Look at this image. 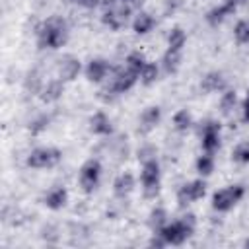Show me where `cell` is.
<instances>
[{
    "mask_svg": "<svg viewBox=\"0 0 249 249\" xmlns=\"http://www.w3.org/2000/svg\"><path fill=\"white\" fill-rule=\"evenodd\" d=\"M70 29L64 18L49 16L35 29V41L41 51H58L68 43Z\"/></svg>",
    "mask_w": 249,
    "mask_h": 249,
    "instance_id": "1",
    "label": "cell"
},
{
    "mask_svg": "<svg viewBox=\"0 0 249 249\" xmlns=\"http://www.w3.org/2000/svg\"><path fill=\"white\" fill-rule=\"evenodd\" d=\"M195 231H196V216L189 212V214H183V216L177 218V220L167 222V224L161 228V231H158V233L165 239L167 245L179 247V245L187 243V241L193 237Z\"/></svg>",
    "mask_w": 249,
    "mask_h": 249,
    "instance_id": "2",
    "label": "cell"
},
{
    "mask_svg": "<svg viewBox=\"0 0 249 249\" xmlns=\"http://www.w3.org/2000/svg\"><path fill=\"white\" fill-rule=\"evenodd\" d=\"M140 187L146 198H156L161 189V165L158 158H150L140 163Z\"/></svg>",
    "mask_w": 249,
    "mask_h": 249,
    "instance_id": "3",
    "label": "cell"
},
{
    "mask_svg": "<svg viewBox=\"0 0 249 249\" xmlns=\"http://www.w3.org/2000/svg\"><path fill=\"white\" fill-rule=\"evenodd\" d=\"M243 196H245V185H241V183L226 185V187L214 191V195L210 198V206L216 212H230L243 200Z\"/></svg>",
    "mask_w": 249,
    "mask_h": 249,
    "instance_id": "4",
    "label": "cell"
},
{
    "mask_svg": "<svg viewBox=\"0 0 249 249\" xmlns=\"http://www.w3.org/2000/svg\"><path fill=\"white\" fill-rule=\"evenodd\" d=\"M138 82V74H134L132 70H128L124 64L119 68H113L111 76L107 78V84L103 88V93H109L111 97L123 95L126 91H130Z\"/></svg>",
    "mask_w": 249,
    "mask_h": 249,
    "instance_id": "5",
    "label": "cell"
},
{
    "mask_svg": "<svg viewBox=\"0 0 249 249\" xmlns=\"http://www.w3.org/2000/svg\"><path fill=\"white\" fill-rule=\"evenodd\" d=\"M60 161L62 150L56 146H37L25 158V165L31 169H54Z\"/></svg>",
    "mask_w": 249,
    "mask_h": 249,
    "instance_id": "6",
    "label": "cell"
},
{
    "mask_svg": "<svg viewBox=\"0 0 249 249\" xmlns=\"http://www.w3.org/2000/svg\"><path fill=\"white\" fill-rule=\"evenodd\" d=\"M130 14H132V8L126 2H123V0H111L105 6L103 14H101V23L105 27H109L111 31H121L130 21Z\"/></svg>",
    "mask_w": 249,
    "mask_h": 249,
    "instance_id": "7",
    "label": "cell"
},
{
    "mask_svg": "<svg viewBox=\"0 0 249 249\" xmlns=\"http://www.w3.org/2000/svg\"><path fill=\"white\" fill-rule=\"evenodd\" d=\"M101 175H103V165L97 158H88L80 169H78V185L84 193H93L99 183H101Z\"/></svg>",
    "mask_w": 249,
    "mask_h": 249,
    "instance_id": "8",
    "label": "cell"
},
{
    "mask_svg": "<svg viewBox=\"0 0 249 249\" xmlns=\"http://www.w3.org/2000/svg\"><path fill=\"white\" fill-rule=\"evenodd\" d=\"M206 187H208V185H206V179H204V177L191 179V181L179 185V189H177V193H175L177 204H179L181 208H187L189 204H193V202L204 198V195H206Z\"/></svg>",
    "mask_w": 249,
    "mask_h": 249,
    "instance_id": "9",
    "label": "cell"
},
{
    "mask_svg": "<svg viewBox=\"0 0 249 249\" xmlns=\"http://www.w3.org/2000/svg\"><path fill=\"white\" fill-rule=\"evenodd\" d=\"M222 144V123L216 119H208L200 126V148L202 152L216 154Z\"/></svg>",
    "mask_w": 249,
    "mask_h": 249,
    "instance_id": "10",
    "label": "cell"
},
{
    "mask_svg": "<svg viewBox=\"0 0 249 249\" xmlns=\"http://www.w3.org/2000/svg\"><path fill=\"white\" fill-rule=\"evenodd\" d=\"M111 72H113V66L103 56H93L84 66V74H86V80L89 84H103V82H107Z\"/></svg>",
    "mask_w": 249,
    "mask_h": 249,
    "instance_id": "11",
    "label": "cell"
},
{
    "mask_svg": "<svg viewBox=\"0 0 249 249\" xmlns=\"http://www.w3.org/2000/svg\"><path fill=\"white\" fill-rule=\"evenodd\" d=\"M82 72V60L76 54H62L56 60V78L62 82H74Z\"/></svg>",
    "mask_w": 249,
    "mask_h": 249,
    "instance_id": "12",
    "label": "cell"
},
{
    "mask_svg": "<svg viewBox=\"0 0 249 249\" xmlns=\"http://www.w3.org/2000/svg\"><path fill=\"white\" fill-rule=\"evenodd\" d=\"M160 123H161V107L160 105H148L138 115V126H136V130H138V134L146 136L152 130H156Z\"/></svg>",
    "mask_w": 249,
    "mask_h": 249,
    "instance_id": "13",
    "label": "cell"
},
{
    "mask_svg": "<svg viewBox=\"0 0 249 249\" xmlns=\"http://www.w3.org/2000/svg\"><path fill=\"white\" fill-rule=\"evenodd\" d=\"M198 88L206 95H210V93H222L224 89H228V80H226V76L220 70H210V72H206L200 78Z\"/></svg>",
    "mask_w": 249,
    "mask_h": 249,
    "instance_id": "14",
    "label": "cell"
},
{
    "mask_svg": "<svg viewBox=\"0 0 249 249\" xmlns=\"http://www.w3.org/2000/svg\"><path fill=\"white\" fill-rule=\"evenodd\" d=\"M68 204V189L64 185H53L45 195H43V206L58 212Z\"/></svg>",
    "mask_w": 249,
    "mask_h": 249,
    "instance_id": "15",
    "label": "cell"
},
{
    "mask_svg": "<svg viewBox=\"0 0 249 249\" xmlns=\"http://www.w3.org/2000/svg\"><path fill=\"white\" fill-rule=\"evenodd\" d=\"M88 128L93 136H111L115 130L113 121L105 111H95L88 121Z\"/></svg>",
    "mask_w": 249,
    "mask_h": 249,
    "instance_id": "16",
    "label": "cell"
},
{
    "mask_svg": "<svg viewBox=\"0 0 249 249\" xmlns=\"http://www.w3.org/2000/svg\"><path fill=\"white\" fill-rule=\"evenodd\" d=\"M136 189V177L130 171H123L113 179V195L117 198H126Z\"/></svg>",
    "mask_w": 249,
    "mask_h": 249,
    "instance_id": "17",
    "label": "cell"
},
{
    "mask_svg": "<svg viewBox=\"0 0 249 249\" xmlns=\"http://www.w3.org/2000/svg\"><path fill=\"white\" fill-rule=\"evenodd\" d=\"M235 12H237V10H235L231 4L222 2V4H218V6H214V8H210V10L206 12L204 19H206V23H208L210 27H218V25H222L230 16H233Z\"/></svg>",
    "mask_w": 249,
    "mask_h": 249,
    "instance_id": "18",
    "label": "cell"
},
{
    "mask_svg": "<svg viewBox=\"0 0 249 249\" xmlns=\"http://www.w3.org/2000/svg\"><path fill=\"white\" fill-rule=\"evenodd\" d=\"M64 84H66V82H62V80H58V78H53V80L45 82L43 89L39 91V99H41L43 103H47V105L56 103V101L64 95Z\"/></svg>",
    "mask_w": 249,
    "mask_h": 249,
    "instance_id": "19",
    "label": "cell"
},
{
    "mask_svg": "<svg viewBox=\"0 0 249 249\" xmlns=\"http://www.w3.org/2000/svg\"><path fill=\"white\" fill-rule=\"evenodd\" d=\"M154 27H156V18H154L150 12L138 10V14H136L134 19H132V31H134L136 35H148Z\"/></svg>",
    "mask_w": 249,
    "mask_h": 249,
    "instance_id": "20",
    "label": "cell"
},
{
    "mask_svg": "<svg viewBox=\"0 0 249 249\" xmlns=\"http://www.w3.org/2000/svg\"><path fill=\"white\" fill-rule=\"evenodd\" d=\"M181 60H183V53H175V51H165L163 56L160 58V68L163 74H177V70L181 68Z\"/></svg>",
    "mask_w": 249,
    "mask_h": 249,
    "instance_id": "21",
    "label": "cell"
},
{
    "mask_svg": "<svg viewBox=\"0 0 249 249\" xmlns=\"http://www.w3.org/2000/svg\"><path fill=\"white\" fill-rule=\"evenodd\" d=\"M187 45V33L181 25H173L167 33V49L169 51H175V53H183Z\"/></svg>",
    "mask_w": 249,
    "mask_h": 249,
    "instance_id": "22",
    "label": "cell"
},
{
    "mask_svg": "<svg viewBox=\"0 0 249 249\" xmlns=\"http://www.w3.org/2000/svg\"><path fill=\"white\" fill-rule=\"evenodd\" d=\"M160 72H161V68H160V62H154V60H146V64L142 66V70H140V76H138V82L142 84V86H152V84H156L158 82V78H160Z\"/></svg>",
    "mask_w": 249,
    "mask_h": 249,
    "instance_id": "23",
    "label": "cell"
},
{
    "mask_svg": "<svg viewBox=\"0 0 249 249\" xmlns=\"http://www.w3.org/2000/svg\"><path fill=\"white\" fill-rule=\"evenodd\" d=\"M148 228H150V231L152 233H158V231H161V228L169 222L167 220V210L163 208V206H154L152 210H150V214H148Z\"/></svg>",
    "mask_w": 249,
    "mask_h": 249,
    "instance_id": "24",
    "label": "cell"
},
{
    "mask_svg": "<svg viewBox=\"0 0 249 249\" xmlns=\"http://www.w3.org/2000/svg\"><path fill=\"white\" fill-rule=\"evenodd\" d=\"M237 91L235 89H224L222 93H220V101H218V107H220V113L224 115V117H228V115H231L233 113V109L237 107Z\"/></svg>",
    "mask_w": 249,
    "mask_h": 249,
    "instance_id": "25",
    "label": "cell"
},
{
    "mask_svg": "<svg viewBox=\"0 0 249 249\" xmlns=\"http://www.w3.org/2000/svg\"><path fill=\"white\" fill-rule=\"evenodd\" d=\"M214 165H216V160H214V154H208V152H202L196 161H195V169L200 177H210L212 171H214Z\"/></svg>",
    "mask_w": 249,
    "mask_h": 249,
    "instance_id": "26",
    "label": "cell"
},
{
    "mask_svg": "<svg viewBox=\"0 0 249 249\" xmlns=\"http://www.w3.org/2000/svg\"><path fill=\"white\" fill-rule=\"evenodd\" d=\"M171 123H173V128L177 132H187L193 126V115L189 109H177L171 117Z\"/></svg>",
    "mask_w": 249,
    "mask_h": 249,
    "instance_id": "27",
    "label": "cell"
},
{
    "mask_svg": "<svg viewBox=\"0 0 249 249\" xmlns=\"http://www.w3.org/2000/svg\"><path fill=\"white\" fill-rule=\"evenodd\" d=\"M233 41L243 47V45H249V19L243 18V19H237V23L233 25Z\"/></svg>",
    "mask_w": 249,
    "mask_h": 249,
    "instance_id": "28",
    "label": "cell"
},
{
    "mask_svg": "<svg viewBox=\"0 0 249 249\" xmlns=\"http://www.w3.org/2000/svg\"><path fill=\"white\" fill-rule=\"evenodd\" d=\"M231 161L237 165H247L249 163V140H241L233 146L231 150Z\"/></svg>",
    "mask_w": 249,
    "mask_h": 249,
    "instance_id": "29",
    "label": "cell"
},
{
    "mask_svg": "<svg viewBox=\"0 0 249 249\" xmlns=\"http://www.w3.org/2000/svg\"><path fill=\"white\" fill-rule=\"evenodd\" d=\"M146 60H148V58H146L140 51H132V53L126 54V58H124V66H126L128 70H132L134 74L140 76V70H142V66L146 64Z\"/></svg>",
    "mask_w": 249,
    "mask_h": 249,
    "instance_id": "30",
    "label": "cell"
},
{
    "mask_svg": "<svg viewBox=\"0 0 249 249\" xmlns=\"http://www.w3.org/2000/svg\"><path fill=\"white\" fill-rule=\"evenodd\" d=\"M43 86H45V82H43L41 74L37 70H29L27 76H25V89L31 91V93H35V95H39V91L43 89Z\"/></svg>",
    "mask_w": 249,
    "mask_h": 249,
    "instance_id": "31",
    "label": "cell"
},
{
    "mask_svg": "<svg viewBox=\"0 0 249 249\" xmlns=\"http://www.w3.org/2000/svg\"><path fill=\"white\" fill-rule=\"evenodd\" d=\"M49 124H51V115H39V117H35V119L29 123V132H31L33 136H37V134L45 132V130L49 128Z\"/></svg>",
    "mask_w": 249,
    "mask_h": 249,
    "instance_id": "32",
    "label": "cell"
},
{
    "mask_svg": "<svg viewBox=\"0 0 249 249\" xmlns=\"http://www.w3.org/2000/svg\"><path fill=\"white\" fill-rule=\"evenodd\" d=\"M150 158H158V150H156V146H152V144H144V146H140V150H138V161L142 163V161H146V160H150Z\"/></svg>",
    "mask_w": 249,
    "mask_h": 249,
    "instance_id": "33",
    "label": "cell"
},
{
    "mask_svg": "<svg viewBox=\"0 0 249 249\" xmlns=\"http://www.w3.org/2000/svg\"><path fill=\"white\" fill-rule=\"evenodd\" d=\"M70 2L80 6V8H84V10H95L103 0H70Z\"/></svg>",
    "mask_w": 249,
    "mask_h": 249,
    "instance_id": "34",
    "label": "cell"
},
{
    "mask_svg": "<svg viewBox=\"0 0 249 249\" xmlns=\"http://www.w3.org/2000/svg\"><path fill=\"white\" fill-rule=\"evenodd\" d=\"M148 245H150V247H156V249H163V247H167L165 239H163L160 233H152V237H150Z\"/></svg>",
    "mask_w": 249,
    "mask_h": 249,
    "instance_id": "35",
    "label": "cell"
},
{
    "mask_svg": "<svg viewBox=\"0 0 249 249\" xmlns=\"http://www.w3.org/2000/svg\"><path fill=\"white\" fill-rule=\"evenodd\" d=\"M241 117H243V123L249 124V91H247V95H245V99L241 103Z\"/></svg>",
    "mask_w": 249,
    "mask_h": 249,
    "instance_id": "36",
    "label": "cell"
},
{
    "mask_svg": "<svg viewBox=\"0 0 249 249\" xmlns=\"http://www.w3.org/2000/svg\"><path fill=\"white\" fill-rule=\"evenodd\" d=\"M124 2H126L132 10H140V8L144 6V2H146V0H124Z\"/></svg>",
    "mask_w": 249,
    "mask_h": 249,
    "instance_id": "37",
    "label": "cell"
},
{
    "mask_svg": "<svg viewBox=\"0 0 249 249\" xmlns=\"http://www.w3.org/2000/svg\"><path fill=\"white\" fill-rule=\"evenodd\" d=\"M224 2H228V4H231V6H233V8L237 10V8H239V6H243V4L247 2V0H224Z\"/></svg>",
    "mask_w": 249,
    "mask_h": 249,
    "instance_id": "38",
    "label": "cell"
},
{
    "mask_svg": "<svg viewBox=\"0 0 249 249\" xmlns=\"http://www.w3.org/2000/svg\"><path fill=\"white\" fill-rule=\"evenodd\" d=\"M243 247H247V249H249V237H247V239L243 241Z\"/></svg>",
    "mask_w": 249,
    "mask_h": 249,
    "instance_id": "39",
    "label": "cell"
},
{
    "mask_svg": "<svg viewBox=\"0 0 249 249\" xmlns=\"http://www.w3.org/2000/svg\"><path fill=\"white\" fill-rule=\"evenodd\" d=\"M123 2H124V0H123Z\"/></svg>",
    "mask_w": 249,
    "mask_h": 249,
    "instance_id": "40",
    "label": "cell"
}]
</instances>
